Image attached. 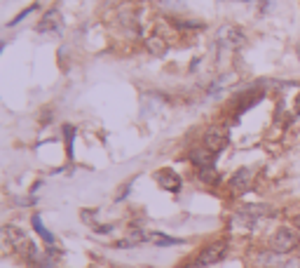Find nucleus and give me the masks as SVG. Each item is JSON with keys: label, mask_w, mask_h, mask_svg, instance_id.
<instances>
[{"label": "nucleus", "mask_w": 300, "mask_h": 268, "mask_svg": "<svg viewBox=\"0 0 300 268\" xmlns=\"http://www.w3.org/2000/svg\"><path fill=\"white\" fill-rule=\"evenodd\" d=\"M148 240L153 242V245H157V247H178V245H185L183 238H172V235L160 233V231H153V233H148Z\"/></svg>", "instance_id": "nucleus-11"}, {"label": "nucleus", "mask_w": 300, "mask_h": 268, "mask_svg": "<svg viewBox=\"0 0 300 268\" xmlns=\"http://www.w3.org/2000/svg\"><path fill=\"white\" fill-rule=\"evenodd\" d=\"M197 179L206 186H218L221 184V174H218L216 165H206V167H197Z\"/></svg>", "instance_id": "nucleus-12"}, {"label": "nucleus", "mask_w": 300, "mask_h": 268, "mask_svg": "<svg viewBox=\"0 0 300 268\" xmlns=\"http://www.w3.org/2000/svg\"><path fill=\"white\" fill-rule=\"evenodd\" d=\"M216 158H218V153L216 151H211L209 146H192L190 148V153H188V160L192 162L195 167H206V165H213L216 162Z\"/></svg>", "instance_id": "nucleus-5"}, {"label": "nucleus", "mask_w": 300, "mask_h": 268, "mask_svg": "<svg viewBox=\"0 0 300 268\" xmlns=\"http://www.w3.org/2000/svg\"><path fill=\"white\" fill-rule=\"evenodd\" d=\"M155 181H157V186H160V188L169 190V193H178V190L183 188V179L178 177L174 169H169V167L157 169V172H155Z\"/></svg>", "instance_id": "nucleus-3"}, {"label": "nucleus", "mask_w": 300, "mask_h": 268, "mask_svg": "<svg viewBox=\"0 0 300 268\" xmlns=\"http://www.w3.org/2000/svg\"><path fill=\"white\" fill-rule=\"evenodd\" d=\"M298 113H300V97H298Z\"/></svg>", "instance_id": "nucleus-22"}, {"label": "nucleus", "mask_w": 300, "mask_h": 268, "mask_svg": "<svg viewBox=\"0 0 300 268\" xmlns=\"http://www.w3.org/2000/svg\"><path fill=\"white\" fill-rule=\"evenodd\" d=\"M61 12L56 10V7H52V10H47L42 14V19L38 22V33H59L61 31Z\"/></svg>", "instance_id": "nucleus-6"}, {"label": "nucleus", "mask_w": 300, "mask_h": 268, "mask_svg": "<svg viewBox=\"0 0 300 268\" xmlns=\"http://www.w3.org/2000/svg\"><path fill=\"white\" fill-rule=\"evenodd\" d=\"M92 228H94V233L106 235V233H113V228H115V226H113V223H106V226H92Z\"/></svg>", "instance_id": "nucleus-16"}, {"label": "nucleus", "mask_w": 300, "mask_h": 268, "mask_svg": "<svg viewBox=\"0 0 300 268\" xmlns=\"http://www.w3.org/2000/svg\"><path fill=\"white\" fill-rule=\"evenodd\" d=\"M295 52H298V59H300V43H298V47H295Z\"/></svg>", "instance_id": "nucleus-20"}, {"label": "nucleus", "mask_w": 300, "mask_h": 268, "mask_svg": "<svg viewBox=\"0 0 300 268\" xmlns=\"http://www.w3.org/2000/svg\"><path fill=\"white\" fill-rule=\"evenodd\" d=\"M172 24L181 31H195V28H202V22H192V19H172Z\"/></svg>", "instance_id": "nucleus-13"}, {"label": "nucleus", "mask_w": 300, "mask_h": 268, "mask_svg": "<svg viewBox=\"0 0 300 268\" xmlns=\"http://www.w3.org/2000/svg\"><path fill=\"white\" fill-rule=\"evenodd\" d=\"M232 3H249V0H232Z\"/></svg>", "instance_id": "nucleus-21"}, {"label": "nucleus", "mask_w": 300, "mask_h": 268, "mask_svg": "<svg viewBox=\"0 0 300 268\" xmlns=\"http://www.w3.org/2000/svg\"><path fill=\"white\" fill-rule=\"evenodd\" d=\"M35 10H38V3H33V5H28L26 10H22V12H19V14H17V17H14L10 24H7V26H17L19 22H24V19H26L28 14H31V12H35Z\"/></svg>", "instance_id": "nucleus-15"}, {"label": "nucleus", "mask_w": 300, "mask_h": 268, "mask_svg": "<svg viewBox=\"0 0 300 268\" xmlns=\"http://www.w3.org/2000/svg\"><path fill=\"white\" fill-rule=\"evenodd\" d=\"M249 186H251V169L249 167L237 169V172L230 177V181H228V188L232 190V193H244Z\"/></svg>", "instance_id": "nucleus-9"}, {"label": "nucleus", "mask_w": 300, "mask_h": 268, "mask_svg": "<svg viewBox=\"0 0 300 268\" xmlns=\"http://www.w3.org/2000/svg\"><path fill=\"white\" fill-rule=\"evenodd\" d=\"M293 223H295V231H298V233H300V214L293 219Z\"/></svg>", "instance_id": "nucleus-19"}, {"label": "nucleus", "mask_w": 300, "mask_h": 268, "mask_svg": "<svg viewBox=\"0 0 300 268\" xmlns=\"http://www.w3.org/2000/svg\"><path fill=\"white\" fill-rule=\"evenodd\" d=\"M228 129H223V127H211V129H206L204 132V146H209L211 151L221 153L225 146H228Z\"/></svg>", "instance_id": "nucleus-7"}, {"label": "nucleus", "mask_w": 300, "mask_h": 268, "mask_svg": "<svg viewBox=\"0 0 300 268\" xmlns=\"http://www.w3.org/2000/svg\"><path fill=\"white\" fill-rule=\"evenodd\" d=\"M218 43L225 45V50H237L244 45V31L239 26H223L218 31Z\"/></svg>", "instance_id": "nucleus-4"}, {"label": "nucleus", "mask_w": 300, "mask_h": 268, "mask_svg": "<svg viewBox=\"0 0 300 268\" xmlns=\"http://www.w3.org/2000/svg\"><path fill=\"white\" fill-rule=\"evenodd\" d=\"M73 139H75V127H71V125H63V141H66L68 158H73Z\"/></svg>", "instance_id": "nucleus-14"}, {"label": "nucleus", "mask_w": 300, "mask_h": 268, "mask_svg": "<svg viewBox=\"0 0 300 268\" xmlns=\"http://www.w3.org/2000/svg\"><path fill=\"white\" fill-rule=\"evenodd\" d=\"M31 226H33V231L38 233L40 240L45 242V247H54V245H56V238L52 235V231L45 228L42 217H40V214H33V217H31Z\"/></svg>", "instance_id": "nucleus-10"}, {"label": "nucleus", "mask_w": 300, "mask_h": 268, "mask_svg": "<svg viewBox=\"0 0 300 268\" xmlns=\"http://www.w3.org/2000/svg\"><path fill=\"white\" fill-rule=\"evenodd\" d=\"M282 268H300V259H298V257L289 259V261H284V266H282Z\"/></svg>", "instance_id": "nucleus-18"}, {"label": "nucleus", "mask_w": 300, "mask_h": 268, "mask_svg": "<svg viewBox=\"0 0 300 268\" xmlns=\"http://www.w3.org/2000/svg\"><path fill=\"white\" fill-rule=\"evenodd\" d=\"M228 252H230V242L225 240V238H218V240L206 242V245L202 247L197 254H195L192 261L185 263L183 268H209V266H216V263H221L223 259L228 257Z\"/></svg>", "instance_id": "nucleus-1"}, {"label": "nucleus", "mask_w": 300, "mask_h": 268, "mask_svg": "<svg viewBox=\"0 0 300 268\" xmlns=\"http://www.w3.org/2000/svg\"><path fill=\"white\" fill-rule=\"evenodd\" d=\"M270 250L277 252V254H291V252H295L300 247V233L295 228H291V226H279L277 231H274L272 235H270Z\"/></svg>", "instance_id": "nucleus-2"}, {"label": "nucleus", "mask_w": 300, "mask_h": 268, "mask_svg": "<svg viewBox=\"0 0 300 268\" xmlns=\"http://www.w3.org/2000/svg\"><path fill=\"white\" fill-rule=\"evenodd\" d=\"M239 214L253 219V221H261V219H267L274 214V207L272 205H261V202H251V205H244L239 209Z\"/></svg>", "instance_id": "nucleus-8"}, {"label": "nucleus", "mask_w": 300, "mask_h": 268, "mask_svg": "<svg viewBox=\"0 0 300 268\" xmlns=\"http://www.w3.org/2000/svg\"><path fill=\"white\" fill-rule=\"evenodd\" d=\"M129 190H132V181L129 184H124V188L120 190V196L115 198V202H122V200H127V196H129Z\"/></svg>", "instance_id": "nucleus-17"}]
</instances>
